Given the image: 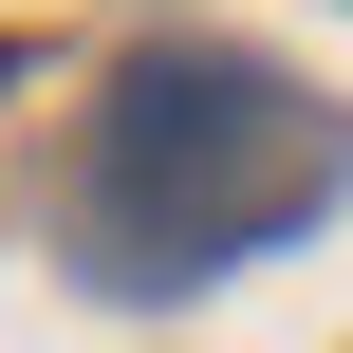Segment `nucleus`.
Returning a JSON list of instances; mask_svg holds the SVG:
<instances>
[{
	"label": "nucleus",
	"instance_id": "nucleus-1",
	"mask_svg": "<svg viewBox=\"0 0 353 353\" xmlns=\"http://www.w3.org/2000/svg\"><path fill=\"white\" fill-rule=\"evenodd\" d=\"M335 168H353V130L298 93V74L186 37V56H130V74H112L93 168H74V242H93V279L168 298V279H223L242 242L316 223Z\"/></svg>",
	"mask_w": 353,
	"mask_h": 353
}]
</instances>
